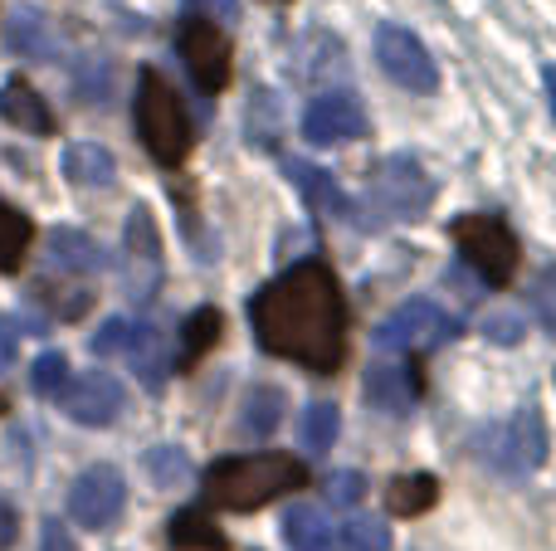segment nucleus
I'll return each instance as SVG.
<instances>
[{
	"instance_id": "obj_32",
	"label": "nucleus",
	"mask_w": 556,
	"mask_h": 551,
	"mask_svg": "<svg viewBox=\"0 0 556 551\" xmlns=\"http://www.w3.org/2000/svg\"><path fill=\"white\" fill-rule=\"evenodd\" d=\"M528 308L538 312L542 328L556 332V264H552V269H542L538 279L528 283Z\"/></svg>"
},
{
	"instance_id": "obj_12",
	"label": "nucleus",
	"mask_w": 556,
	"mask_h": 551,
	"mask_svg": "<svg viewBox=\"0 0 556 551\" xmlns=\"http://www.w3.org/2000/svg\"><path fill=\"white\" fill-rule=\"evenodd\" d=\"M59 406L68 420L88 430H103L123 415V381L108 376V371H84V376H68L59 390Z\"/></svg>"
},
{
	"instance_id": "obj_2",
	"label": "nucleus",
	"mask_w": 556,
	"mask_h": 551,
	"mask_svg": "<svg viewBox=\"0 0 556 551\" xmlns=\"http://www.w3.org/2000/svg\"><path fill=\"white\" fill-rule=\"evenodd\" d=\"M307 464L293 454H235V459H215L205 469V498L225 513H254V508L274 503V498L293 494L307 484Z\"/></svg>"
},
{
	"instance_id": "obj_5",
	"label": "nucleus",
	"mask_w": 556,
	"mask_h": 551,
	"mask_svg": "<svg viewBox=\"0 0 556 551\" xmlns=\"http://www.w3.org/2000/svg\"><path fill=\"white\" fill-rule=\"evenodd\" d=\"M479 454L489 459L493 474L503 478H528L547 459V425H542L538 406H522L508 425H489L479 435Z\"/></svg>"
},
{
	"instance_id": "obj_40",
	"label": "nucleus",
	"mask_w": 556,
	"mask_h": 551,
	"mask_svg": "<svg viewBox=\"0 0 556 551\" xmlns=\"http://www.w3.org/2000/svg\"><path fill=\"white\" fill-rule=\"evenodd\" d=\"M191 5H195V15H201V10H211L205 20H215V15H220V20H235V15H240V5H235V0H191Z\"/></svg>"
},
{
	"instance_id": "obj_11",
	"label": "nucleus",
	"mask_w": 556,
	"mask_h": 551,
	"mask_svg": "<svg viewBox=\"0 0 556 551\" xmlns=\"http://www.w3.org/2000/svg\"><path fill=\"white\" fill-rule=\"evenodd\" d=\"M123 503H127V484L113 464L88 469V474H78L74 488H68V517H74L84 533H108V527L123 517Z\"/></svg>"
},
{
	"instance_id": "obj_10",
	"label": "nucleus",
	"mask_w": 556,
	"mask_h": 551,
	"mask_svg": "<svg viewBox=\"0 0 556 551\" xmlns=\"http://www.w3.org/2000/svg\"><path fill=\"white\" fill-rule=\"evenodd\" d=\"M376 64L386 68V78L410 93H434L440 88V68H434L430 49L420 44V35L405 25H381L376 29Z\"/></svg>"
},
{
	"instance_id": "obj_4",
	"label": "nucleus",
	"mask_w": 556,
	"mask_h": 551,
	"mask_svg": "<svg viewBox=\"0 0 556 551\" xmlns=\"http://www.w3.org/2000/svg\"><path fill=\"white\" fill-rule=\"evenodd\" d=\"M450 234L459 240V254L469 259V269L479 273L489 289H508L513 273H518V234L498 220V215H459L450 225Z\"/></svg>"
},
{
	"instance_id": "obj_27",
	"label": "nucleus",
	"mask_w": 556,
	"mask_h": 551,
	"mask_svg": "<svg viewBox=\"0 0 556 551\" xmlns=\"http://www.w3.org/2000/svg\"><path fill=\"white\" fill-rule=\"evenodd\" d=\"M35 298L45 303L54 318H64V322H74V318H84L88 308H93V289H78V283H64V279H45V283H35Z\"/></svg>"
},
{
	"instance_id": "obj_30",
	"label": "nucleus",
	"mask_w": 556,
	"mask_h": 551,
	"mask_svg": "<svg viewBox=\"0 0 556 551\" xmlns=\"http://www.w3.org/2000/svg\"><path fill=\"white\" fill-rule=\"evenodd\" d=\"M337 425H342V415H337L332 400H313V406L303 410V445L313 449V454H327L337 439Z\"/></svg>"
},
{
	"instance_id": "obj_35",
	"label": "nucleus",
	"mask_w": 556,
	"mask_h": 551,
	"mask_svg": "<svg viewBox=\"0 0 556 551\" xmlns=\"http://www.w3.org/2000/svg\"><path fill=\"white\" fill-rule=\"evenodd\" d=\"M127 328H132V322H123V318L103 322V328H98V337H93L98 357H117V351H123V342H127Z\"/></svg>"
},
{
	"instance_id": "obj_41",
	"label": "nucleus",
	"mask_w": 556,
	"mask_h": 551,
	"mask_svg": "<svg viewBox=\"0 0 556 551\" xmlns=\"http://www.w3.org/2000/svg\"><path fill=\"white\" fill-rule=\"evenodd\" d=\"M542 78H547V98H552V113H556V64H552Z\"/></svg>"
},
{
	"instance_id": "obj_39",
	"label": "nucleus",
	"mask_w": 556,
	"mask_h": 551,
	"mask_svg": "<svg viewBox=\"0 0 556 551\" xmlns=\"http://www.w3.org/2000/svg\"><path fill=\"white\" fill-rule=\"evenodd\" d=\"M15 537H20V513L5 503V498H0V551L15 547Z\"/></svg>"
},
{
	"instance_id": "obj_38",
	"label": "nucleus",
	"mask_w": 556,
	"mask_h": 551,
	"mask_svg": "<svg viewBox=\"0 0 556 551\" xmlns=\"http://www.w3.org/2000/svg\"><path fill=\"white\" fill-rule=\"evenodd\" d=\"M39 551H74V542H68V533L54 523V517H49V523L39 527Z\"/></svg>"
},
{
	"instance_id": "obj_31",
	"label": "nucleus",
	"mask_w": 556,
	"mask_h": 551,
	"mask_svg": "<svg viewBox=\"0 0 556 551\" xmlns=\"http://www.w3.org/2000/svg\"><path fill=\"white\" fill-rule=\"evenodd\" d=\"M64 381H68L64 351H45V357L35 361V371H29V386H35V396H45V400H54L59 390H64Z\"/></svg>"
},
{
	"instance_id": "obj_26",
	"label": "nucleus",
	"mask_w": 556,
	"mask_h": 551,
	"mask_svg": "<svg viewBox=\"0 0 556 551\" xmlns=\"http://www.w3.org/2000/svg\"><path fill=\"white\" fill-rule=\"evenodd\" d=\"M29 240H35V225L15 210V205L0 201V273H15L29 254Z\"/></svg>"
},
{
	"instance_id": "obj_24",
	"label": "nucleus",
	"mask_w": 556,
	"mask_h": 551,
	"mask_svg": "<svg viewBox=\"0 0 556 551\" xmlns=\"http://www.w3.org/2000/svg\"><path fill=\"white\" fill-rule=\"evenodd\" d=\"M283 171L293 176L298 185H303L307 201H313L317 210H327V215H352V201H346L342 185H337L327 171H317V166H307V162H293V156L283 162Z\"/></svg>"
},
{
	"instance_id": "obj_25",
	"label": "nucleus",
	"mask_w": 556,
	"mask_h": 551,
	"mask_svg": "<svg viewBox=\"0 0 556 551\" xmlns=\"http://www.w3.org/2000/svg\"><path fill=\"white\" fill-rule=\"evenodd\" d=\"M5 44L15 49V54H25V59H54V54H59L54 29H49L39 15H29V10H20V15L10 20Z\"/></svg>"
},
{
	"instance_id": "obj_1",
	"label": "nucleus",
	"mask_w": 556,
	"mask_h": 551,
	"mask_svg": "<svg viewBox=\"0 0 556 551\" xmlns=\"http://www.w3.org/2000/svg\"><path fill=\"white\" fill-rule=\"evenodd\" d=\"M250 328L278 361L327 376L346 357V298L323 259H303L250 298Z\"/></svg>"
},
{
	"instance_id": "obj_15",
	"label": "nucleus",
	"mask_w": 556,
	"mask_h": 551,
	"mask_svg": "<svg viewBox=\"0 0 556 551\" xmlns=\"http://www.w3.org/2000/svg\"><path fill=\"white\" fill-rule=\"evenodd\" d=\"M0 117H5L10 127H20V132H35V137L54 132V113H49V103L25 84V78H10V84L0 88Z\"/></svg>"
},
{
	"instance_id": "obj_18",
	"label": "nucleus",
	"mask_w": 556,
	"mask_h": 551,
	"mask_svg": "<svg viewBox=\"0 0 556 551\" xmlns=\"http://www.w3.org/2000/svg\"><path fill=\"white\" fill-rule=\"evenodd\" d=\"M220 332H225L220 308H195L191 318H186V328H181V357H176V371H191V367H201V357H205V351H215V342H220Z\"/></svg>"
},
{
	"instance_id": "obj_9",
	"label": "nucleus",
	"mask_w": 556,
	"mask_h": 551,
	"mask_svg": "<svg viewBox=\"0 0 556 551\" xmlns=\"http://www.w3.org/2000/svg\"><path fill=\"white\" fill-rule=\"evenodd\" d=\"M123 264H127V298L137 308L156 298L166 279V259H162V234H156V220L147 205H132L127 215V234H123Z\"/></svg>"
},
{
	"instance_id": "obj_36",
	"label": "nucleus",
	"mask_w": 556,
	"mask_h": 551,
	"mask_svg": "<svg viewBox=\"0 0 556 551\" xmlns=\"http://www.w3.org/2000/svg\"><path fill=\"white\" fill-rule=\"evenodd\" d=\"M483 332H489V342H518L522 337V312H489Z\"/></svg>"
},
{
	"instance_id": "obj_43",
	"label": "nucleus",
	"mask_w": 556,
	"mask_h": 551,
	"mask_svg": "<svg viewBox=\"0 0 556 551\" xmlns=\"http://www.w3.org/2000/svg\"><path fill=\"white\" fill-rule=\"evenodd\" d=\"M269 5H288V0H269Z\"/></svg>"
},
{
	"instance_id": "obj_19",
	"label": "nucleus",
	"mask_w": 556,
	"mask_h": 551,
	"mask_svg": "<svg viewBox=\"0 0 556 551\" xmlns=\"http://www.w3.org/2000/svg\"><path fill=\"white\" fill-rule=\"evenodd\" d=\"M440 503V478L434 474H405V478H391L386 484V508L395 517H420Z\"/></svg>"
},
{
	"instance_id": "obj_13",
	"label": "nucleus",
	"mask_w": 556,
	"mask_h": 551,
	"mask_svg": "<svg viewBox=\"0 0 556 551\" xmlns=\"http://www.w3.org/2000/svg\"><path fill=\"white\" fill-rule=\"evenodd\" d=\"M303 137L313 146H337V142H356L366 132V113L352 93H323L303 107Z\"/></svg>"
},
{
	"instance_id": "obj_37",
	"label": "nucleus",
	"mask_w": 556,
	"mask_h": 551,
	"mask_svg": "<svg viewBox=\"0 0 556 551\" xmlns=\"http://www.w3.org/2000/svg\"><path fill=\"white\" fill-rule=\"evenodd\" d=\"M15 351H20V328L10 318H0V371L15 367Z\"/></svg>"
},
{
	"instance_id": "obj_17",
	"label": "nucleus",
	"mask_w": 556,
	"mask_h": 551,
	"mask_svg": "<svg viewBox=\"0 0 556 551\" xmlns=\"http://www.w3.org/2000/svg\"><path fill=\"white\" fill-rule=\"evenodd\" d=\"M366 406L386 410V415H405L415 406V381L405 376L401 367H371L366 371Z\"/></svg>"
},
{
	"instance_id": "obj_21",
	"label": "nucleus",
	"mask_w": 556,
	"mask_h": 551,
	"mask_svg": "<svg viewBox=\"0 0 556 551\" xmlns=\"http://www.w3.org/2000/svg\"><path fill=\"white\" fill-rule=\"evenodd\" d=\"M332 523L323 508H288L283 513V542L293 551H332Z\"/></svg>"
},
{
	"instance_id": "obj_33",
	"label": "nucleus",
	"mask_w": 556,
	"mask_h": 551,
	"mask_svg": "<svg viewBox=\"0 0 556 551\" xmlns=\"http://www.w3.org/2000/svg\"><path fill=\"white\" fill-rule=\"evenodd\" d=\"M78 98H84V103H103L108 93H113V78H108V64H93V59H88L84 68H78Z\"/></svg>"
},
{
	"instance_id": "obj_16",
	"label": "nucleus",
	"mask_w": 556,
	"mask_h": 551,
	"mask_svg": "<svg viewBox=\"0 0 556 551\" xmlns=\"http://www.w3.org/2000/svg\"><path fill=\"white\" fill-rule=\"evenodd\" d=\"M166 542L176 551H230V537L215 527V517L205 513L201 503L181 508V513L166 523Z\"/></svg>"
},
{
	"instance_id": "obj_42",
	"label": "nucleus",
	"mask_w": 556,
	"mask_h": 551,
	"mask_svg": "<svg viewBox=\"0 0 556 551\" xmlns=\"http://www.w3.org/2000/svg\"><path fill=\"white\" fill-rule=\"evenodd\" d=\"M5 410H10V400H5V396H0V415H5Z\"/></svg>"
},
{
	"instance_id": "obj_29",
	"label": "nucleus",
	"mask_w": 556,
	"mask_h": 551,
	"mask_svg": "<svg viewBox=\"0 0 556 551\" xmlns=\"http://www.w3.org/2000/svg\"><path fill=\"white\" fill-rule=\"evenodd\" d=\"M142 469L156 488H176V484L191 478V454H186L181 445H156V449L142 454Z\"/></svg>"
},
{
	"instance_id": "obj_23",
	"label": "nucleus",
	"mask_w": 556,
	"mask_h": 551,
	"mask_svg": "<svg viewBox=\"0 0 556 551\" xmlns=\"http://www.w3.org/2000/svg\"><path fill=\"white\" fill-rule=\"evenodd\" d=\"M283 390L278 386H254L250 396H244V406H240V435H250V439H264V435H274L278 430V420H283Z\"/></svg>"
},
{
	"instance_id": "obj_7",
	"label": "nucleus",
	"mask_w": 556,
	"mask_h": 551,
	"mask_svg": "<svg viewBox=\"0 0 556 551\" xmlns=\"http://www.w3.org/2000/svg\"><path fill=\"white\" fill-rule=\"evenodd\" d=\"M176 49H181V59H186V68H191L201 93H220V88L230 84L235 49H230V35H225L215 20L186 15L181 29H176Z\"/></svg>"
},
{
	"instance_id": "obj_28",
	"label": "nucleus",
	"mask_w": 556,
	"mask_h": 551,
	"mask_svg": "<svg viewBox=\"0 0 556 551\" xmlns=\"http://www.w3.org/2000/svg\"><path fill=\"white\" fill-rule=\"evenodd\" d=\"M391 547V523L371 513H356L342 533L332 537V551H386Z\"/></svg>"
},
{
	"instance_id": "obj_3",
	"label": "nucleus",
	"mask_w": 556,
	"mask_h": 551,
	"mask_svg": "<svg viewBox=\"0 0 556 551\" xmlns=\"http://www.w3.org/2000/svg\"><path fill=\"white\" fill-rule=\"evenodd\" d=\"M132 113H137V137H142L147 152H152L162 166H181L186 152H191V142H195V127H191V117H186L181 93H176L156 68H142V74H137V107Z\"/></svg>"
},
{
	"instance_id": "obj_20",
	"label": "nucleus",
	"mask_w": 556,
	"mask_h": 551,
	"mask_svg": "<svg viewBox=\"0 0 556 551\" xmlns=\"http://www.w3.org/2000/svg\"><path fill=\"white\" fill-rule=\"evenodd\" d=\"M64 176L74 185H113L117 181V162L108 146L98 142H74L64 152Z\"/></svg>"
},
{
	"instance_id": "obj_6",
	"label": "nucleus",
	"mask_w": 556,
	"mask_h": 551,
	"mask_svg": "<svg viewBox=\"0 0 556 551\" xmlns=\"http://www.w3.org/2000/svg\"><path fill=\"white\" fill-rule=\"evenodd\" d=\"M366 201L381 215H391V220H415V215L430 210L434 181L425 176V166L415 156H386L371 171V181H366Z\"/></svg>"
},
{
	"instance_id": "obj_22",
	"label": "nucleus",
	"mask_w": 556,
	"mask_h": 551,
	"mask_svg": "<svg viewBox=\"0 0 556 551\" xmlns=\"http://www.w3.org/2000/svg\"><path fill=\"white\" fill-rule=\"evenodd\" d=\"M45 249H49V259L68 273H93L98 264H103V249H98L84 230H49Z\"/></svg>"
},
{
	"instance_id": "obj_8",
	"label": "nucleus",
	"mask_w": 556,
	"mask_h": 551,
	"mask_svg": "<svg viewBox=\"0 0 556 551\" xmlns=\"http://www.w3.org/2000/svg\"><path fill=\"white\" fill-rule=\"evenodd\" d=\"M464 332V322L454 312H444L430 298H410L391 312V322L376 328V347H405V351H434L444 342H454Z\"/></svg>"
},
{
	"instance_id": "obj_14",
	"label": "nucleus",
	"mask_w": 556,
	"mask_h": 551,
	"mask_svg": "<svg viewBox=\"0 0 556 551\" xmlns=\"http://www.w3.org/2000/svg\"><path fill=\"white\" fill-rule=\"evenodd\" d=\"M123 357L132 361L137 381L142 386H162L166 371H172V351H166V337L152 328V322H137V328H127V342H123Z\"/></svg>"
},
{
	"instance_id": "obj_34",
	"label": "nucleus",
	"mask_w": 556,
	"mask_h": 551,
	"mask_svg": "<svg viewBox=\"0 0 556 551\" xmlns=\"http://www.w3.org/2000/svg\"><path fill=\"white\" fill-rule=\"evenodd\" d=\"M362 494H366V478L356 474V469H342V474L327 478V498H332V503H356Z\"/></svg>"
}]
</instances>
